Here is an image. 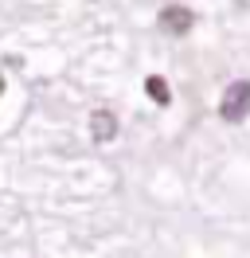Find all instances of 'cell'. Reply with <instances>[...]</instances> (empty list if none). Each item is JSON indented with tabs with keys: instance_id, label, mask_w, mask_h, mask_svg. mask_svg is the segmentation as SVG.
Returning a JSON list of instances; mask_svg holds the SVG:
<instances>
[{
	"instance_id": "1",
	"label": "cell",
	"mask_w": 250,
	"mask_h": 258,
	"mask_svg": "<svg viewBox=\"0 0 250 258\" xmlns=\"http://www.w3.org/2000/svg\"><path fill=\"white\" fill-rule=\"evenodd\" d=\"M219 117L231 121V125L246 121L250 117V82H231V86L223 90V98H219Z\"/></svg>"
},
{
	"instance_id": "2",
	"label": "cell",
	"mask_w": 250,
	"mask_h": 258,
	"mask_svg": "<svg viewBox=\"0 0 250 258\" xmlns=\"http://www.w3.org/2000/svg\"><path fill=\"white\" fill-rule=\"evenodd\" d=\"M156 24H160V32H168V35H188L196 28V12L184 8V4H168V8L156 16Z\"/></svg>"
},
{
	"instance_id": "3",
	"label": "cell",
	"mask_w": 250,
	"mask_h": 258,
	"mask_svg": "<svg viewBox=\"0 0 250 258\" xmlns=\"http://www.w3.org/2000/svg\"><path fill=\"white\" fill-rule=\"evenodd\" d=\"M90 137L98 145H109V141L117 137V117H113V110H94L90 113Z\"/></svg>"
},
{
	"instance_id": "4",
	"label": "cell",
	"mask_w": 250,
	"mask_h": 258,
	"mask_svg": "<svg viewBox=\"0 0 250 258\" xmlns=\"http://www.w3.org/2000/svg\"><path fill=\"white\" fill-rule=\"evenodd\" d=\"M145 90H149V98H153L156 106H168L172 102V94H168V86H164L160 75H149V79H145Z\"/></svg>"
},
{
	"instance_id": "5",
	"label": "cell",
	"mask_w": 250,
	"mask_h": 258,
	"mask_svg": "<svg viewBox=\"0 0 250 258\" xmlns=\"http://www.w3.org/2000/svg\"><path fill=\"white\" fill-rule=\"evenodd\" d=\"M0 94H4V75H0Z\"/></svg>"
}]
</instances>
